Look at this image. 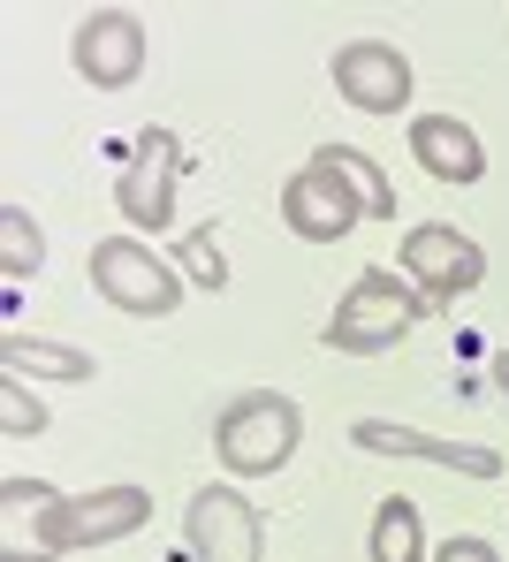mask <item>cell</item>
<instances>
[{
    "instance_id": "30bf717a",
    "label": "cell",
    "mask_w": 509,
    "mask_h": 562,
    "mask_svg": "<svg viewBox=\"0 0 509 562\" xmlns=\"http://www.w3.org/2000/svg\"><path fill=\"white\" fill-rule=\"evenodd\" d=\"M350 449L365 457H418V464L464 471V479H502V457L479 449V441H441V434H418V426H396V418H358L350 426Z\"/></svg>"
},
{
    "instance_id": "7c38bea8",
    "label": "cell",
    "mask_w": 509,
    "mask_h": 562,
    "mask_svg": "<svg viewBox=\"0 0 509 562\" xmlns=\"http://www.w3.org/2000/svg\"><path fill=\"white\" fill-rule=\"evenodd\" d=\"M0 366L23 380H92L100 366H92V350H69V342H46V335H23V327H8L0 335Z\"/></svg>"
},
{
    "instance_id": "9a60e30c",
    "label": "cell",
    "mask_w": 509,
    "mask_h": 562,
    "mask_svg": "<svg viewBox=\"0 0 509 562\" xmlns=\"http://www.w3.org/2000/svg\"><path fill=\"white\" fill-rule=\"evenodd\" d=\"M46 267V236L31 228V213L23 205H0V274L8 281H31Z\"/></svg>"
},
{
    "instance_id": "e0dca14e",
    "label": "cell",
    "mask_w": 509,
    "mask_h": 562,
    "mask_svg": "<svg viewBox=\"0 0 509 562\" xmlns=\"http://www.w3.org/2000/svg\"><path fill=\"white\" fill-rule=\"evenodd\" d=\"M176 267H183V274L199 281V289H213V296H220V289H228V259H220V244H213V236H191V244H183V259H176Z\"/></svg>"
},
{
    "instance_id": "4fadbf2b",
    "label": "cell",
    "mask_w": 509,
    "mask_h": 562,
    "mask_svg": "<svg viewBox=\"0 0 509 562\" xmlns=\"http://www.w3.org/2000/svg\"><path fill=\"white\" fill-rule=\"evenodd\" d=\"M365 555H373V562H426V525H418V502H404V494H388V502L373 509Z\"/></svg>"
},
{
    "instance_id": "5bb4252c",
    "label": "cell",
    "mask_w": 509,
    "mask_h": 562,
    "mask_svg": "<svg viewBox=\"0 0 509 562\" xmlns=\"http://www.w3.org/2000/svg\"><path fill=\"white\" fill-rule=\"evenodd\" d=\"M312 160H327L342 183L358 190V205H365V221H396V183L381 176V160H365L358 145H319Z\"/></svg>"
},
{
    "instance_id": "5b68a950",
    "label": "cell",
    "mask_w": 509,
    "mask_h": 562,
    "mask_svg": "<svg viewBox=\"0 0 509 562\" xmlns=\"http://www.w3.org/2000/svg\"><path fill=\"white\" fill-rule=\"evenodd\" d=\"M176 183H183V137L160 130V122L137 130V137H129V160H122V176H114L122 221L145 228V236H160V228L176 221Z\"/></svg>"
},
{
    "instance_id": "7a4b0ae2",
    "label": "cell",
    "mask_w": 509,
    "mask_h": 562,
    "mask_svg": "<svg viewBox=\"0 0 509 562\" xmlns=\"http://www.w3.org/2000/svg\"><path fill=\"white\" fill-rule=\"evenodd\" d=\"M305 441V411L282 387H244L220 418H213V457L236 479H274Z\"/></svg>"
},
{
    "instance_id": "ba28073f",
    "label": "cell",
    "mask_w": 509,
    "mask_h": 562,
    "mask_svg": "<svg viewBox=\"0 0 509 562\" xmlns=\"http://www.w3.org/2000/svg\"><path fill=\"white\" fill-rule=\"evenodd\" d=\"M282 221H290V236H305V244H342V236L365 221V205H358V190L342 183L327 160H305V168L282 183Z\"/></svg>"
},
{
    "instance_id": "8fae6325",
    "label": "cell",
    "mask_w": 509,
    "mask_h": 562,
    "mask_svg": "<svg viewBox=\"0 0 509 562\" xmlns=\"http://www.w3.org/2000/svg\"><path fill=\"white\" fill-rule=\"evenodd\" d=\"M410 160H418L433 183H479V176H487V145H479V130L456 122V114H418V122H410Z\"/></svg>"
},
{
    "instance_id": "52a82bcc",
    "label": "cell",
    "mask_w": 509,
    "mask_h": 562,
    "mask_svg": "<svg viewBox=\"0 0 509 562\" xmlns=\"http://www.w3.org/2000/svg\"><path fill=\"white\" fill-rule=\"evenodd\" d=\"M183 548H191V562H259L267 555V517L236 486H199L183 509Z\"/></svg>"
},
{
    "instance_id": "3957f363",
    "label": "cell",
    "mask_w": 509,
    "mask_h": 562,
    "mask_svg": "<svg viewBox=\"0 0 509 562\" xmlns=\"http://www.w3.org/2000/svg\"><path fill=\"white\" fill-rule=\"evenodd\" d=\"M84 274H92V289H100L114 312H129V319H168V312L183 304V267L160 259L145 236H100L92 259H84Z\"/></svg>"
},
{
    "instance_id": "ac0fdd59",
    "label": "cell",
    "mask_w": 509,
    "mask_h": 562,
    "mask_svg": "<svg viewBox=\"0 0 509 562\" xmlns=\"http://www.w3.org/2000/svg\"><path fill=\"white\" fill-rule=\"evenodd\" d=\"M426 562H502V548H495V540H479V532H456V540H441Z\"/></svg>"
},
{
    "instance_id": "9c48e42d",
    "label": "cell",
    "mask_w": 509,
    "mask_h": 562,
    "mask_svg": "<svg viewBox=\"0 0 509 562\" xmlns=\"http://www.w3.org/2000/svg\"><path fill=\"white\" fill-rule=\"evenodd\" d=\"M335 92H342V106H358V114H404L418 85H410V61L388 38H350L335 54Z\"/></svg>"
},
{
    "instance_id": "6da1fadb",
    "label": "cell",
    "mask_w": 509,
    "mask_h": 562,
    "mask_svg": "<svg viewBox=\"0 0 509 562\" xmlns=\"http://www.w3.org/2000/svg\"><path fill=\"white\" fill-rule=\"evenodd\" d=\"M426 319H433V304H426L396 267H365V274L342 289V304H335V319L319 327V342L342 350V358H388V350L410 342Z\"/></svg>"
},
{
    "instance_id": "277c9868",
    "label": "cell",
    "mask_w": 509,
    "mask_h": 562,
    "mask_svg": "<svg viewBox=\"0 0 509 562\" xmlns=\"http://www.w3.org/2000/svg\"><path fill=\"white\" fill-rule=\"evenodd\" d=\"M396 274H404L433 312H449L456 296H472V289L487 281V251H479L464 228H449V221H418V228H404V244H396Z\"/></svg>"
},
{
    "instance_id": "8992f818",
    "label": "cell",
    "mask_w": 509,
    "mask_h": 562,
    "mask_svg": "<svg viewBox=\"0 0 509 562\" xmlns=\"http://www.w3.org/2000/svg\"><path fill=\"white\" fill-rule=\"evenodd\" d=\"M69 61L92 92H129L145 77V23L129 8H84L69 31Z\"/></svg>"
},
{
    "instance_id": "2e32d148",
    "label": "cell",
    "mask_w": 509,
    "mask_h": 562,
    "mask_svg": "<svg viewBox=\"0 0 509 562\" xmlns=\"http://www.w3.org/2000/svg\"><path fill=\"white\" fill-rule=\"evenodd\" d=\"M0 434H8V441H23V434H46V403H38V395H31V387H23L15 373L0 380Z\"/></svg>"
},
{
    "instance_id": "d6986e66",
    "label": "cell",
    "mask_w": 509,
    "mask_h": 562,
    "mask_svg": "<svg viewBox=\"0 0 509 562\" xmlns=\"http://www.w3.org/2000/svg\"><path fill=\"white\" fill-rule=\"evenodd\" d=\"M495 387H502V395H509V350H502V358H495Z\"/></svg>"
}]
</instances>
